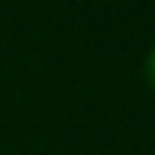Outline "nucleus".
Instances as JSON below:
<instances>
[{
  "label": "nucleus",
  "mask_w": 155,
  "mask_h": 155,
  "mask_svg": "<svg viewBox=\"0 0 155 155\" xmlns=\"http://www.w3.org/2000/svg\"><path fill=\"white\" fill-rule=\"evenodd\" d=\"M142 71H144V79H147V84L155 90V44L150 46V52H147V57H144V65H142Z\"/></svg>",
  "instance_id": "f257e3e1"
}]
</instances>
